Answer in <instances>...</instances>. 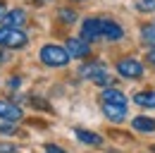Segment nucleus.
Returning a JSON list of instances; mask_svg holds the SVG:
<instances>
[{
  "mask_svg": "<svg viewBox=\"0 0 155 153\" xmlns=\"http://www.w3.org/2000/svg\"><path fill=\"white\" fill-rule=\"evenodd\" d=\"M117 72H119V76H124V79H138V76L143 74V65L138 60H134V57H124V60L117 62Z\"/></svg>",
  "mask_w": 155,
  "mask_h": 153,
  "instance_id": "obj_4",
  "label": "nucleus"
},
{
  "mask_svg": "<svg viewBox=\"0 0 155 153\" xmlns=\"http://www.w3.org/2000/svg\"><path fill=\"white\" fill-rule=\"evenodd\" d=\"M45 153H67V151L60 148V146H55V144H45Z\"/></svg>",
  "mask_w": 155,
  "mask_h": 153,
  "instance_id": "obj_19",
  "label": "nucleus"
},
{
  "mask_svg": "<svg viewBox=\"0 0 155 153\" xmlns=\"http://www.w3.org/2000/svg\"><path fill=\"white\" fill-rule=\"evenodd\" d=\"M67 53H69V57H86L91 53V46L84 38H69L67 41Z\"/></svg>",
  "mask_w": 155,
  "mask_h": 153,
  "instance_id": "obj_8",
  "label": "nucleus"
},
{
  "mask_svg": "<svg viewBox=\"0 0 155 153\" xmlns=\"http://www.w3.org/2000/svg\"><path fill=\"white\" fill-rule=\"evenodd\" d=\"M124 36V29L112 19H100V38L105 41H119Z\"/></svg>",
  "mask_w": 155,
  "mask_h": 153,
  "instance_id": "obj_6",
  "label": "nucleus"
},
{
  "mask_svg": "<svg viewBox=\"0 0 155 153\" xmlns=\"http://www.w3.org/2000/svg\"><path fill=\"white\" fill-rule=\"evenodd\" d=\"M103 113L107 115V120H110V122H124V120H127V105L103 103Z\"/></svg>",
  "mask_w": 155,
  "mask_h": 153,
  "instance_id": "obj_10",
  "label": "nucleus"
},
{
  "mask_svg": "<svg viewBox=\"0 0 155 153\" xmlns=\"http://www.w3.org/2000/svg\"><path fill=\"white\" fill-rule=\"evenodd\" d=\"M21 120V108L12 100H0V122H10L17 124Z\"/></svg>",
  "mask_w": 155,
  "mask_h": 153,
  "instance_id": "obj_5",
  "label": "nucleus"
},
{
  "mask_svg": "<svg viewBox=\"0 0 155 153\" xmlns=\"http://www.w3.org/2000/svg\"><path fill=\"white\" fill-rule=\"evenodd\" d=\"M0 62H7V53H2V50H0Z\"/></svg>",
  "mask_w": 155,
  "mask_h": 153,
  "instance_id": "obj_25",
  "label": "nucleus"
},
{
  "mask_svg": "<svg viewBox=\"0 0 155 153\" xmlns=\"http://www.w3.org/2000/svg\"><path fill=\"white\" fill-rule=\"evenodd\" d=\"M0 132H2V134H15V132H17V127L10 124V122H0Z\"/></svg>",
  "mask_w": 155,
  "mask_h": 153,
  "instance_id": "obj_18",
  "label": "nucleus"
},
{
  "mask_svg": "<svg viewBox=\"0 0 155 153\" xmlns=\"http://www.w3.org/2000/svg\"><path fill=\"white\" fill-rule=\"evenodd\" d=\"M148 62L155 67V48H150V53H148Z\"/></svg>",
  "mask_w": 155,
  "mask_h": 153,
  "instance_id": "obj_22",
  "label": "nucleus"
},
{
  "mask_svg": "<svg viewBox=\"0 0 155 153\" xmlns=\"http://www.w3.org/2000/svg\"><path fill=\"white\" fill-rule=\"evenodd\" d=\"M5 15V0H0V17Z\"/></svg>",
  "mask_w": 155,
  "mask_h": 153,
  "instance_id": "obj_24",
  "label": "nucleus"
},
{
  "mask_svg": "<svg viewBox=\"0 0 155 153\" xmlns=\"http://www.w3.org/2000/svg\"><path fill=\"white\" fill-rule=\"evenodd\" d=\"M77 139L81 144H88V146H100L103 144V136H98L96 132H88V129H77Z\"/></svg>",
  "mask_w": 155,
  "mask_h": 153,
  "instance_id": "obj_12",
  "label": "nucleus"
},
{
  "mask_svg": "<svg viewBox=\"0 0 155 153\" xmlns=\"http://www.w3.org/2000/svg\"><path fill=\"white\" fill-rule=\"evenodd\" d=\"M141 41H143V46L155 48V24H146L141 29Z\"/></svg>",
  "mask_w": 155,
  "mask_h": 153,
  "instance_id": "obj_15",
  "label": "nucleus"
},
{
  "mask_svg": "<svg viewBox=\"0 0 155 153\" xmlns=\"http://www.w3.org/2000/svg\"><path fill=\"white\" fill-rule=\"evenodd\" d=\"M29 100H31V103H34L36 108H48V103H43V100H38L36 96H34V98H29Z\"/></svg>",
  "mask_w": 155,
  "mask_h": 153,
  "instance_id": "obj_21",
  "label": "nucleus"
},
{
  "mask_svg": "<svg viewBox=\"0 0 155 153\" xmlns=\"http://www.w3.org/2000/svg\"><path fill=\"white\" fill-rule=\"evenodd\" d=\"M131 124H134L136 132H155V120L153 117H146V115H138L131 120Z\"/></svg>",
  "mask_w": 155,
  "mask_h": 153,
  "instance_id": "obj_13",
  "label": "nucleus"
},
{
  "mask_svg": "<svg viewBox=\"0 0 155 153\" xmlns=\"http://www.w3.org/2000/svg\"><path fill=\"white\" fill-rule=\"evenodd\" d=\"M81 38L84 41H100V19L96 17H91V19H86L84 24H81Z\"/></svg>",
  "mask_w": 155,
  "mask_h": 153,
  "instance_id": "obj_7",
  "label": "nucleus"
},
{
  "mask_svg": "<svg viewBox=\"0 0 155 153\" xmlns=\"http://www.w3.org/2000/svg\"><path fill=\"white\" fill-rule=\"evenodd\" d=\"M136 7L141 12H153L155 10V0H136Z\"/></svg>",
  "mask_w": 155,
  "mask_h": 153,
  "instance_id": "obj_17",
  "label": "nucleus"
},
{
  "mask_svg": "<svg viewBox=\"0 0 155 153\" xmlns=\"http://www.w3.org/2000/svg\"><path fill=\"white\" fill-rule=\"evenodd\" d=\"M100 98H103V103H112V105H129L127 96L122 93L119 89H112V86H110V89H105Z\"/></svg>",
  "mask_w": 155,
  "mask_h": 153,
  "instance_id": "obj_11",
  "label": "nucleus"
},
{
  "mask_svg": "<svg viewBox=\"0 0 155 153\" xmlns=\"http://www.w3.org/2000/svg\"><path fill=\"white\" fill-rule=\"evenodd\" d=\"M38 55H41V62L48 65V67H64L72 60L67 48H60V46H43Z\"/></svg>",
  "mask_w": 155,
  "mask_h": 153,
  "instance_id": "obj_2",
  "label": "nucleus"
},
{
  "mask_svg": "<svg viewBox=\"0 0 155 153\" xmlns=\"http://www.w3.org/2000/svg\"><path fill=\"white\" fill-rule=\"evenodd\" d=\"M0 22H2V26H15V29H19V26H24V22H26V12L24 10H10V12H5L2 17H0Z\"/></svg>",
  "mask_w": 155,
  "mask_h": 153,
  "instance_id": "obj_9",
  "label": "nucleus"
},
{
  "mask_svg": "<svg viewBox=\"0 0 155 153\" xmlns=\"http://www.w3.org/2000/svg\"><path fill=\"white\" fill-rule=\"evenodd\" d=\"M0 153H17V146H12V144H0Z\"/></svg>",
  "mask_w": 155,
  "mask_h": 153,
  "instance_id": "obj_20",
  "label": "nucleus"
},
{
  "mask_svg": "<svg viewBox=\"0 0 155 153\" xmlns=\"http://www.w3.org/2000/svg\"><path fill=\"white\" fill-rule=\"evenodd\" d=\"M58 17L62 19L64 24H74V22H77V12H74V10H67V7H64V10H60V12H58Z\"/></svg>",
  "mask_w": 155,
  "mask_h": 153,
  "instance_id": "obj_16",
  "label": "nucleus"
},
{
  "mask_svg": "<svg viewBox=\"0 0 155 153\" xmlns=\"http://www.w3.org/2000/svg\"><path fill=\"white\" fill-rule=\"evenodd\" d=\"M79 74L84 76V79H91L93 84H98V86H112L115 84V79L110 76V72H107V67L105 65H100V62H88V65H81L79 67Z\"/></svg>",
  "mask_w": 155,
  "mask_h": 153,
  "instance_id": "obj_1",
  "label": "nucleus"
},
{
  "mask_svg": "<svg viewBox=\"0 0 155 153\" xmlns=\"http://www.w3.org/2000/svg\"><path fill=\"white\" fill-rule=\"evenodd\" d=\"M10 86L17 89V86H19V76H12V79H10Z\"/></svg>",
  "mask_w": 155,
  "mask_h": 153,
  "instance_id": "obj_23",
  "label": "nucleus"
},
{
  "mask_svg": "<svg viewBox=\"0 0 155 153\" xmlns=\"http://www.w3.org/2000/svg\"><path fill=\"white\" fill-rule=\"evenodd\" d=\"M29 43V36L21 31V29H15V26H0V48H24Z\"/></svg>",
  "mask_w": 155,
  "mask_h": 153,
  "instance_id": "obj_3",
  "label": "nucleus"
},
{
  "mask_svg": "<svg viewBox=\"0 0 155 153\" xmlns=\"http://www.w3.org/2000/svg\"><path fill=\"white\" fill-rule=\"evenodd\" d=\"M134 100L141 108H155V91H141L134 96Z\"/></svg>",
  "mask_w": 155,
  "mask_h": 153,
  "instance_id": "obj_14",
  "label": "nucleus"
}]
</instances>
